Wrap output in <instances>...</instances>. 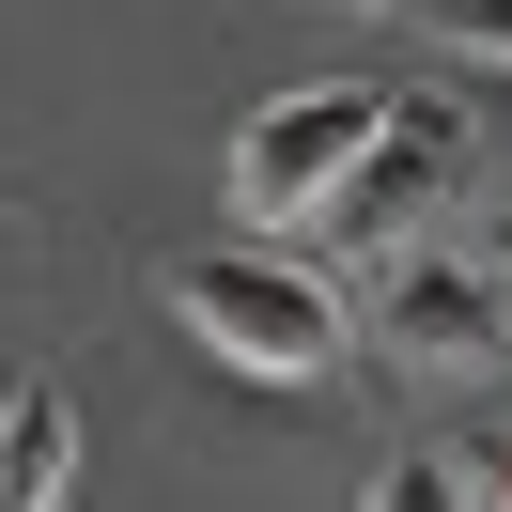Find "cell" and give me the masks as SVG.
Returning <instances> with one entry per match:
<instances>
[{"mask_svg": "<svg viewBox=\"0 0 512 512\" xmlns=\"http://www.w3.org/2000/svg\"><path fill=\"white\" fill-rule=\"evenodd\" d=\"M481 264H497V280H512V218H497V233H481Z\"/></svg>", "mask_w": 512, "mask_h": 512, "instance_id": "9c48e42d", "label": "cell"}, {"mask_svg": "<svg viewBox=\"0 0 512 512\" xmlns=\"http://www.w3.org/2000/svg\"><path fill=\"white\" fill-rule=\"evenodd\" d=\"M466 481H481V512H512V419H497V435H466Z\"/></svg>", "mask_w": 512, "mask_h": 512, "instance_id": "ba28073f", "label": "cell"}, {"mask_svg": "<svg viewBox=\"0 0 512 512\" xmlns=\"http://www.w3.org/2000/svg\"><path fill=\"white\" fill-rule=\"evenodd\" d=\"M357 512H481V481H466V450H388Z\"/></svg>", "mask_w": 512, "mask_h": 512, "instance_id": "8992f818", "label": "cell"}, {"mask_svg": "<svg viewBox=\"0 0 512 512\" xmlns=\"http://www.w3.org/2000/svg\"><path fill=\"white\" fill-rule=\"evenodd\" d=\"M63 497H78V404L16 373L0 388V512H63Z\"/></svg>", "mask_w": 512, "mask_h": 512, "instance_id": "5b68a950", "label": "cell"}, {"mask_svg": "<svg viewBox=\"0 0 512 512\" xmlns=\"http://www.w3.org/2000/svg\"><path fill=\"white\" fill-rule=\"evenodd\" d=\"M357 326H373L404 373H497V357H512V280L481 249H373Z\"/></svg>", "mask_w": 512, "mask_h": 512, "instance_id": "3957f363", "label": "cell"}, {"mask_svg": "<svg viewBox=\"0 0 512 512\" xmlns=\"http://www.w3.org/2000/svg\"><path fill=\"white\" fill-rule=\"evenodd\" d=\"M388 140V78H311V94H264L249 125H233V218L249 233H326L342 218V187L373 171Z\"/></svg>", "mask_w": 512, "mask_h": 512, "instance_id": "7a4b0ae2", "label": "cell"}, {"mask_svg": "<svg viewBox=\"0 0 512 512\" xmlns=\"http://www.w3.org/2000/svg\"><path fill=\"white\" fill-rule=\"evenodd\" d=\"M466 171H481V125H466V109H450V94H388V140H373V171L342 187L326 233H342V249H419V218H435Z\"/></svg>", "mask_w": 512, "mask_h": 512, "instance_id": "277c9868", "label": "cell"}, {"mask_svg": "<svg viewBox=\"0 0 512 512\" xmlns=\"http://www.w3.org/2000/svg\"><path fill=\"white\" fill-rule=\"evenodd\" d=\"M450 47H466V63H497V78H512V0H450Z\"/></svg>", "mask_w": 512, "mask_h": 512, "instance_id": "52a82bcc", "label": "cell"}, {"mask_svg": "<svg viewBox=\"0 0 512 512\" xmlns=\"http://www.w3.org/2000/svg\"><path fill=\"white\" fill-rule=\"evenodd\" d=\"M171 326H187L218 373H249V388H326L342 342H357V311L311 264H280V249H187L171 264Z\"/></svg>", "mask_w": 512, "mask_h": 512, "instance_id": "6da1fadb", "label": "cell"}]
</instances>
